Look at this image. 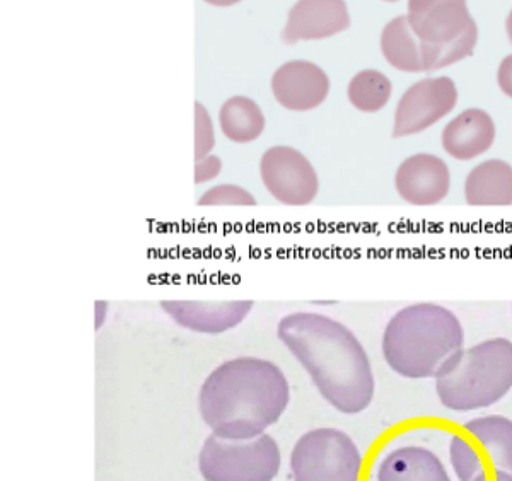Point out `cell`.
<instances>
[{
	"label": "cell",
	"instance_id": "1",
	"mask_svg": "<svg viewBox=\"0 0 512 481\" xmlns=\"http://www.w3.org/2000/svg\"><path fill=\"white\" fill-rule=\"evenodd\" d=\"M277 337L335 410L357 415L373 403V364L344 323L315 311H296L280 319Z\"/></svg>",
	"mask_w": 512,
	"mask_h": 481
},
{
	"label": "cell",
	"instance_id": "2",
	"mask_svg": "<svg viewBox=\"0 0 512 481\" xmlns=\"http://www.w3.org/2000/svg\"><path fill=\"white\" fill-rule=\"evenodd\" d=\"M289 401L291 386L279 366L238 357L210 372L198 393V410L217 437L248 441L277 424Z\"/></svg>",
	"mask_w": 512,
	"mask_h": 481
},
{
	"label": "cell",
	"instance_id": "3",
	"mask_svg": "<svg viewBox=\"0 0 512 481\" xmlns=\"http://www.w3.org/2000/svg\"><path fill=\"white\" fill-rule=\"evenodd\" d=\"M465 345L460 318L436 302H417L393 314L384 328L383 357L407 379H429Z\"/></svg>",
	"mask_w": 512,
	"mask_h": 481
},
{
	"label": "cell",
	"instance_id": "4",
	"mask_svg": "<svg viewBox=\"0 0 512 481\" xmlns=\"http://www.w3.org/2000/svg\"><path fill=\"white\" fill-rule=\"evenodd\" d=\"M437 398L451 412L494 406L512 389V342L490 338L451 355L436 376Z\"/></svg>",
	"mask_w": 512,
	"mask_h": 481
},
{
	"label": "cell",
	"instance_id": "5",
	"mask_svg": "<svg viewBox=\"0 0 512 481\" xmlns=\"http://www.w3.org/2000/svg\"><path fill=\"white\" fill-rule=\"evenodd\" d=\"M408 24L422 41L424 72L473 55L478 28L466 0H408Z\"/></svg>",
	"mask_w": 512,
	"mask_h": 481
},
{
	"label": "cell",
	"instance_id": "6",
	"mask_svg": "<svg viewBox=\"0 0 512 481\" xmlns=\"http://www.w3.org/2000/svg\"><path fill=\"white\" fill-rule=\"evenodd\" d=\"M198 468L205 481H272L279 475L280 449L268 434L248 441L210 435L200 451Z\"/></svg>",
	"mask_w": 512,
	"mask_h": 481
},
{
	"label": "cell",
	"instance_id": "7",
	"mask_svg": "<svg viewBox=\"0 0 512 481\" xmlns=\"http://www.w3.org/2000/svg\"><path fill=\"white\" fill-rule=\"evenodd\" d=\"M291 470L294 481H359L361 451L342 430H309L292 449Z\"/></svg>",
	"mask_w": 512,
	"mask_h": 481
},
{
	"label": "cell",
	"instance_id": "8",
	"mask_svg": "<svg viewBox=\"0 0 512 481\" xmlns=\"http://www.w3.org/2000/svg\"><path fill=\"white\" fill-rule=\"evenodd\" d=\"M465 435H453L449 458L460 481H472L487 473L490 463L495 471L512 475V420L502 415L473 418L463 425Z\"/></svg>",
	"mask_w": 512,
	"mask_h": 481
},
{
	"label": "cell",
	"instance_id": "9",
	"mask_svg": "<svg viewBox=\"0 0 512 481\" xmlns=\"http://www.w3.org/2000/svg\"><path fill=\"white\" fill-rule=\"evenodd\" d=\"M260 178L265 190L287 207H306L320 192L315 166L289 145H274L263 152Z\"/></svg>",
	"mask_w": 512,
	"mask_h": 481
},
{
	"label": "cell",
	"instance_id": "10",
	"mask_svg": "<svg viewBox=\"0 0 512 481\" xmlns=\"http://www.w3.org/2000/svg\"><path fill=\"white\" fill-rule=\"evenodd\" d=\"M458 87L451 77H425L408 87L395 110L393 137L402 139L425 132L458 105Z\"/></svg>",
	"mask_w": 512,
	"mask_h": 481
},
{
	"label": "cell",
	"instance_id": "11",
	"mask_svg": "<svg viewBox=\"0 0 512 481\" xmlns=\"http://www.w3.org/2000/svg\"><path fill=\"white\" fill-rule=\"evenodd\" d=\"M395 188L405 202L432 207L443 202L451 190V171L444 159L420 152L407 157L395 173Z\"/></svg>",
	"mask_w": 512,
	"mask_h": 481
},
{
	"label": "cell",
	"instance_id": "12",
	"mask_svg": "<svg viewBox=\"0 0 512 481\" xmlns=\"http://www.w3.org/2000/svg\"><path fill=\"white\" fill-rule=\"evenodd\" d=\"M272 94L282 108L311 111L325 103L330 94V77L325 70L308 60H291L275 70Z\"/></svg>",
	"mask_w": 512,
	"mask_h": 481
},
{
	"label": "cell",
	"instance_id": "13",
	"mask_svg": "<svg viewBox=\"0 0 512 481\" xmlns=\"http://www.w3.org/2000/svg\"><path fill=\"white\" fill-rule=\"evenodd\" d=\"M176 325L202 335H221L245 321L253 301H161Z\"/></svg>",
	"mask_w": 512,
	"mask_h": 481
},
{
	"label": "cell",
	"instance_id": "14",
	"mask_svg": "<svg viewBox=\"0 0 512 481\" xmlns=\"http://www.w3.org/2000/svg\"><path fill=\"white\" fill-rule=\"evenodd\" d=\"M349 26V7L345 0H297L287 16L282 40L287 45L323 40L342 33Z\"/></svg>",
	"mask_w": 512,
	"mask_h": 481
},
{
	"label": "cell",
	"instance_id": "15",
	"mask_svg": "<svg viewBox=\"0 0 512 481\" xmlns=\"http://www.w3.org/2000/svg\"><path fill=\"white\" fill-rule=\"evenodd\" d=\"M497 128L494 118L482 108H468L444 127V151L458 161H472L494 145Z\"/></svg>",
	"mask_w": 512,
	"mask_h": 481
},
{
	"label": "cell",
	"instance_id": "16",
	"mask_svg": "<svg viewBox=\"0 0 512 481\" xmlns=\"http://www.w3.org/2000/svg\"><path fill=\"white\" fill-rule=\"evenodd\" d=\"M376 481H451L443 461L420 446H403L379 463Z\"/></svg>",
	"mask_w": 512,
	"mask_h": 481
},
{
	"label": "cell",
	"instance_id": "17",
	"mask_svg": "<svg viewBox=\"0 0 512 481\" xmlns=\"http://www.w3.org/2000/svg\"><path fill=\"white\" fill-rule=\"evenodd\" d=\"M465 200L472 207L512 205V166L502 159H487L468 173Z\"/></svg>",
	"mask_w": 512,
	"mask_h": 481
},
{
	"label": "cell",
	"instance_id": "18",
	"mask_svg": "<svg viewBox=\"0 0 512 481\" xmlns=\"http://www.w3.org/2000/svg\"><path fill=\"white\" fill-rule=\"evenodd\" d=\"M381 52L391 67L408 74L424 72L422 41L417 38L407 16H396L381 33Z\"/></svg>",
	"mask_w": 512,
	"mask_h": 481
},
{
	"label": "cell",
	"instance_id": "19",
	"mask_svg": "<svg viewBox=\"0 0 512 481\" xmlns=\"http://www.w3.org/2000/svg\"><path fill=\"white\" fill-rule=\"evenodd\" d=\"M219 127L234 144H250L265 132V115L253 99L233 96L222 103Z\"/></svg>",
	"mask_w": 512,
	"mask_h": 481
},
{
	"label": "cell",
	"instance_id": "20",
	"mask_svg": "<svg viewBox=\"0 0 512 481\" xmlns=\"http://www.w3.org/2000/svg\"><path fill=\"white\" fill-rule=\"evenodd\" d=\"M393 84L390 77L376 69L357 72L350 79L347 87V98L355 110L362 113H376L390 103Z\"/></svg>",
	"mask_w": 512,
	"mask_h": 481
},
{
	"label": "cell",
	"instance_id": "21",
	"mask_svg": "<svg viewBox=\"0 0 512 481\" xmlns=\"http://www.w3.org/2000/svg\"><path fill=\"white\" fill-rule=\"evenodd\" d=\"M197 203L200 207H255L256 198L243 186L224 183L202 193Z\"/></svg>",
	"mask_w": 512,
	"mask_h": 481
},
{
	"label": "cell",
	"instance_id": "22",
	"mask_svg": "<svg viewBox=\"0 0 512 481\" xmlns=\"http://www.w3.org/2000/svg\"><path fill=\"white\" fill-rule=\"evenodd\" d=\"M216 145V132L210 113L202 103H195V161L209 156Z\"/></svg>",
	"mask_w": 512,
	"mask_h": 481
},
{
	"label": "cell",
	"instance_id": "23",
	"mask_svg": "<svg viewBox=\"0 0 512 481\" xmlns=\"http://www.w3.org/2000/svg\"><path fill=\"white\" fill-rule=\"evenodd\" d=\"M221 171V157L209 154V156L202 157V159L195 161V171H193L195 176H193V181H195V185H204V183L216 180L217 176L221 174Z\"/></svg>",
	"mask_w": 512,
	"mask_h": 481
},
{
	"label": "cell",
	"instance_id": "24",
	"mask_svg": "<svg viewBox=\"0 0 512 481\" xmlns=\"http://www.w3.org/2000/svg\"><path fill=\"white\" fill-rule=\"evenodd\" d=\"M497 84L501 87L502 93L512 98V53L507 55L497 70Z\"/></svg>",
	"mask_w": 512,
	"mask_h": 481
},
{
	"label": "cell",
	"instance_id": "25",
	"mask_svg": "<svg viewBox=\"0 0 512 481\" xmlns=\"http://www.w3.org/2000/svg\"><path fill=\"white\" fill-rule=\"evenodd\" d=\"M472 481H512V475L504 473V471H495L494 478H490L487 473H482V475L475 476Z\"/></svg>",
	"mask_w": 512,
	"mask_h": 481
},
{
	"label": "cell",
	"instance_id": "26",
	"mask_svg": "<svg viewBox=\"0 0 512 481\" xmlns=\"http://www.w3.org/2000/svg\"><path fill=\"white\" fill-rule=\"evenodd\" d=\"M207 4H210V6H216V7H231L234 6V4H238V2H241V0H205Z\"/></svg>",
	"mask_w": 512,
	"mask_h": 481
},
{
	"label": "cell",
	"instance_id": "27",
	"mask_svg": "<svg viewBox=\"0 0 512 481\" xmlns=\"http://www.w3.org/2000/svg\"><path fill=\"white\" fill-rule=\"evenodd\" d=\"M506 29L507 36H509V41L512 43V9L511 12H509V16H507Z\"/></svg>",
	"mask_w": 512,
	"mask_h": 481
},
{
	"label": "cell",
	"instance_id": "28",
	"mask_svg": "<svg viewBox=\"0 0 512 481\" xmlns=\"http://www.w3.org/2000/svg\"><path fill=\"white\" fill-rule=\"evenodd\" d=\"M386 2H396V0H386Z\"/></svg>",
	"mask_w": 512,
	"mask_h": 481
}]
</instances>
